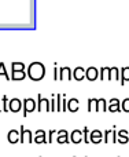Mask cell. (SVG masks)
<instances>
[{"mask_svg":"<svg viewBox=\"0 0 129 157\" xmlns=\"http://www.w3.org/2000/svg\"><path fill=\"white\" fill-rule=\"evenodd\" d=\"M44 73H46L44 66L41 65L40 62L32 63V65L29 66V71H28V75H29V77L32 78V80H41V78L44 77Z\"/></svg>","mask_w":129,"mask_h":157,"instance_id":"obj_1","label":"cell"},{"mask_svg":"<svg viewBox=\"0 0 129 157\" xmlns=\"http://www.w3.org/2000/svg\"><path fill=\"white\" fill-rule=\"evenodd\" d=\"M37 108V102L33 98H26L24 99V117L28 116V113H32Z\"/></svg>","mask_w":129,"mask_h":157,"instance_id":"obj_2","label":"cell"},{"mask_svg":"<svg viewBox=\"0 0 129 157\" xmlns=\"http://www.w3.org/2000/svg\"><path fill=\"white\" fill-rule=\"evenodd\" d=\"M37 112H51V103H50L48 99L43 98L41 95L37 97V108H36Z\"/></svg>","mask_w":129,"mask_h":157,"instance_id":"obj_3","label":"cell"},{"mask_svg":"<svg viewBox=\"0 0 129 157\" xmlns=\"http://www.w3.org/2000/svg\"><path fill=\"white\" fill-rule=\"evenodd\" d=\"M32 135H33L32 131L25 130L24 125H21V132H19V142H21V144H25V142L32 144L33 142V136Z\"/></svg>","mask_w":129,"mask_h":157,"instance_id":"obj_4","label":"cell"},{"mask_svg":"<svg viewBox=\"0 0 129 157\" xmlns=\"http://www.w3.org/2000/svg\"><path fill=\"white\" fill-rule=\"evenodd\" d=\"M22 109V102L18 98H13V99L8 101V112H13V113H17Z\"/></svg>","mask_w":129,"mask_h":157,"instance_id":"obj_5","label":"cell"},{"mask_svg":"<svg viewBox=\"0 0 129 157\" xmlns=\"http://www.w3.org/2000/svg\"><path fill=\"white\" fill-rule=\"evenodd\" d=\"M57 135H58L57 136V142H58V144H61V145H62V144H70V138H69L70 134L67 132L66 130H59L57 132Z\"/></svg>","mask_w":129,"mask_h":157,"instance_id":"obj_6","label":"cell"},{"mask_svg":"<svg viewBox=\"0 0 129 157\" xmlns=\"http://www.w3.org/2000/svg\"><path fill=\"white\" fill-rule=\"evenodd\" d=\"M89 141H91L92 144H100V142H103V132L100 130L91 131V134H89Z\"/></svg>","mask_w":129,"mask_h":157,"instance_id":"obj_7","label":"cell"},{"mask_svg":"<svg viewBox=\"0 0 129 157\" xmlns=\"http://www.w3.org/2000/svg\"><path fill=\"white\" fill-rule=\"evenodd\" d=\"M69 138H70V142H72V144H74V145L81 144V142H83V131H80V130L72 131Z\"/></svg>","mask_w":129,"mask_h":157,"instance_id":"obj_8","label":"cell"},{"mask_svg":"<svg viewBox=\"0 0 129 157\" xmlns=\"http://www.w3.org/2000/svg\"><path fill=\"white\" fill-rule=\"evenodd\" d=\"M107 110L109 112H121V102L118 98H113L110 102L107 103Z\"/></svg>","mask_w":129,"mask_h":157,"instance_id":"obj_9","label":"cell"},{"mask_svg":"<svg viewBox=\"0 0 129 157\" xmlns=\"http://www.w3.org/2000/svg\"><path fill=\"white\" fill-rule=\"evenodd\" d=\"M35 144H47V134L44 130H37L35 132Z\"/></svg>","mask_w":129,"mask_h":157,"instance_id":"obj_10","label":"cell"},{"mask_svg":"<svg viewBox=\"0 0 129 157\" xmlns=\"http://www.w3.org/2000/svg\"><path fill=\"white\" fill-rule=\"evenodd\" d=\"M80 109V101L77 98H72V99L67 101V110L72 112V113H76V112Z\"/></svg>","mask_w":129,"mask_h":157,"instance_id":"obj_11","label":"cell"},{"mask_svg":"<svg viewBox=\"0 0 129 157\" xmlns=\"http://www.w3.org/2000/svg\"><path fill=\"white\" fill-rule=\"evenodd\" d=\"M117 142L121 145H125L129 142V132L127 130H121L117 132Z\"/></svg>","mask_w":129,"mask_h":157,"instance_id":"obj_12","label":"cell"},{"mask_svg":"<svg viewBox=\"0 0 129 157\" xmlns=\"http://www.w3.org/2000/svg\"><path fill=\"white\" fill-rule=\"evenodd\" d=\"M7 141L10 142V144H17V142H19V132L17 130H11L8 131L7 134Z\"/></svg>","mask_w":129,"mask_h":157,"instance_id":"obj_13","label":"cell"},{"mask_svg":"<svg viewBox=\"0 0 129 157\" xmlns=\"http://www.w3.org/2000/svg\"><path fill=\"white\" fill-rule=\"evenodd\" d=\"M95 112H107V102H106L105 98L96 99V109H95Z\"/></svg>","mask_w":129,"mask_h":157,"instance_id":"obj_14","label":"cell"},{"mask_svg":"<svg viewBox=\"0 0 129 157\" xmlns=\"http://www.w3.org/2000/svg\"><path fill=\"white\" fill-rule=\"evenodd\" d=\"M98 76H99V73H98V69L96 68H89L88 71H85V77L88 78V80H96Z\"/></svg>","mask_w":129,"mask_h":157,"instance_id":"obj_15","label":"cell"},{"mask_svg":"<svg viewBox=\"0 0 129 157\" xmlns=\"http://www.w3.org/2000/svg\"><path fill=\"white\" fill-rule=\"evenodd\" d=\"M73 76H74L76 80H83V78L85 77V71H84L83 68H77L74 71V73H73Z\"/></svg>","mask_w":129,"mask_h":157,"instance_id":"obj_16","label":"cell"},{"mask_svg":"<svg viewBox=\"0 0 129 157\" xmlns=\"http://www.w3.org/2000/svg\"><path fill=\"white\" fill-rule=\"evenodd\" d=\"M100 78H102V80H105V78H109V80H111V69L103 68L102 72H100Z\"/></svg>","mask_w":129,"mask_h":157,"instance_id":"obj_17","label":"cell"},{"mask_svg":"<svg viewBox=\"0 0 129 157\" xmlns=\"http://www.w3.org/2000/svg\"><path fill=\"white\" fill-rule=\"evenodd\" d=\"M72 77V75H70V69L69 68H63V69H61V75H59V78L61 80H64V78H69Z\"/></svg>","mask_w":129,"mask_h":157,"instance_id":"obj_18","label":"cell"},{"mask_svg":"<svg viewBox=\"0 0 129 157\" xmlns=\"http://www.w3.org/2000/svg\"><path fill=\"white\" fill-rule=\"evenodd\" d=\"M25 71H17V72H13V75H11V77H13V80H22V78H25Z\"/></svg>","mask_w":129,"mask_h":157,"instance_id":"obj_19","label":"cell"},{"mask_svg":"<svg viewBox=\"0 0 129 157\" xmlns=\"http://www.w3.org/2000/svg\"><path fill=\"white\" fill-rule=\"evenodd\" d=\"M121 84L124 86L125 84V81H128L129 80V68H125V69H122V77H121Z\"/></svg>","mask_w":129,"mask_h":157,"instance_id":"obj_20","label":"cell"},{"mask_svg":"<svg viewBox=\"0 0 129 157\" xmlns=\"http://www.w3.org/2000/svg\"><path fill=\"white\" fill-rule=\"evenodd\" d=\"M96 109V98H91L88 99V112H92Z\"/></svg>","mask_w":129,"mask_h":157,"instance_id":"obj_21","label":"cell"},{"mask_svg":"<svg viewBox=\"0 0 129 157\" xmlns=\"http://www.w3.org/2000/svg\"><path fill=\"white\" fill-rule=\"evenodd\" d=\"M83 142H85V144H89V131H88V128H84L83 130Z\"/></svg>","mask_w":129,"mask_h":157,"instance_id":"obj_22","label":"cell"},{"mask_svg":"<svg viewBox=\"0 0 129 157\" xmlns=\"http://www.w3.org/2000/svg\"><path fill=\"white\" fill-rule=\"evenodd\" d=\"M121 110H124V112H127V113H129V98H125V99L122 101Z\"/></svg>","mask_w":129,"mask_h":157,"instance_id":"obj_23","label":"cell"},{"mask_svg":"<svg viewBox=\"0 0 129 157\" xmlns=\"http://www.w3.org/2000/svg\"><path fill=\"white\" fill-rule=\"evenodd\" d=\"M13 72H17V71H25V66L22 65V63H19V62H15V63H13Z\"/></svg>","mask_w":129,"mask_h":157,"instance_id":"obj_24","label":"cell"},{"mask_svg":"<svg viewBox=\"0 0 129 157\" xmlns=\"http://www.w3.org/2000/svg\"><path fill=\"white\" fill-rule=\"evenodd\" d=\"M110 135H111V130H107L103 132V142H105V144L110 142Z\"/></svg>","mask_w":129,"mask_h":157,"instance_id":"obj_25","label":"cell"},{"mask_svg":"<svg viewBox=\"0 0 129 157\" xmlns=\"http://www.w3.org/2000/svg\"><path fill=\"white\" fill-rule=\"evenodd\" d=\"M2 110H3V112H8V98H7V97H3Z\"/></svg>","mask_w":129,"mask_h":157,"instance_id":"obj_26","label":"cell"},{"mask_svg":"<svg viewBox=\"0 0 129 157\" xmlns=\"http://www.w3.org/2000/svg\"><path fill=\"white\" fill-rule=\"evenodd\" d=\"M57 110L58 112H62V97L61 95H57Z\"/></svg>","mask_w":129,"mask_h":157,"instance_id":"obj_27","label":"cell"},{"mask_svg":"<svg viewBox=\"0 0 129 157\" xmlns=\"http://www.w3.org/2000/svg\"><path fill=\"white\" fill-rule=\"evenodd\" d=\"M57 134V131L51 130L48 132V136H47V144H52V141H54V135Z\"/></svg>","mask_w":129,"mask_h":157,"instance_id":"obj_28","label":"cell"},{"mask_svg":"<svg viewBox=\"0 0 129 157\" xmlns=\"http://www.w3.org/2000/svg\"><path fill=\"white\" fill-rule=\"evenodd\" d=\"M0 76H4L6 78H10L8 77V75H7V72H6V69H4V65H0Z\"/></svg>","mask_w":129,"mask_h":157,"instance_id":"obj_29","label":"cell"},{"mask_svg":"<svg viewBox=\"0 0 129 157\" xmlns=\"http://www.w3.org/2000/svg\"><path fill=\"white\" fill-rule=\"evenodd\" d=\"M116 77V78H120V72H118V69H116V68H113L111 69V77Z\"/></svg>","mask_w":129,"mask_h":157,"instance_id":"obj_30","label":"cell"},{"mask_svg":"<svg viewBox=\"0 0 129 157\" xmlns=\"http://www.w3.org/2000/svg\"><path fill=\"white\" fill-rule=\"evenodd\" d=\"M50 103H51V112L57 110V108H55V98H52V99L50 101Z\"/></svg>","mask_w":129,"mask_h":157,"instance_id":"obj_31","label":"cell"},{"mask_svg":"<svg viewBox=\"0 0 129 157\" xmlns=\"http://www.w3.org/2000/svg\"><path fill=\"white\" fill-rule=\"evenodd\" d=\"M67 110V101L63 99L62 101V112H66Z\"/></svg>","mask_w":129,"mask_h":157,"instance_id":"obj_32","label":"cell"},{"mask_svg":"<svg viewBox=\"0 0 129 157\" xmlns=\"http://www.w3.org/2000/svg\"><path fill=\"white\" fill-rule=\"evenodd\" d=\"M0 112H2V108H0Z\"/></svg>","mask_w":129,"mask_h":157,"instance_id":"obj_33","label":"cell"}]
</instances>
